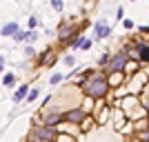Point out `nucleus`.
I'll use <instances>...</instances> for the list:
<instances>
[{
    "mask_svg": "<svg viewBox=\"0 0 149 142\" xmlns=\"http://www.w3.org/2000/svg\"><path fill=\"white\" fill-rule=\"evenodd\" d=\"M82 91H85V96H89V98L93 100H98V98H105L107 91H109V87H107V80H105V76H91L87 82H82Z\"/></svg>",
    "mask_w": 149,
    "mask_h": 142,
    "instance_id": "1",
    "label": "nucleus"
},
{
    "mask_svg": "<svg viewBox=\"0 0 149 142\" xmlns=\"http://www.w3.org/2000/svg\"><path fill=\"white\" fill-rule=\"evenodd\" d=\"M129 60V58L125 56V51H120V53H116L113 58H109V62H107V73H111V71H123L125 62Z\"/></svg>",
    "mask_w": 149,
    "mask_h": 142,
    "instance_id": "2",
    "label": "nucleus"
},
{
    "mask_svg": "<svg viewBox=\"0 0 149 142\" xmlns=\"http://www.w3.org/2000/svg\"><path fill=\"white\" fill-rule=\"evenodd\" d=\"M56 133H58L56 127H49V124H45V127H36L31 136H36V138H42V140L54 142V140H56Z\"/></svg>",
    "mask_w": 149,
    "mask_h": 142,
    "instance_id": "3",
    "label": "nucleus"
},
{
    "mask_svg": "<svg viewBox=\"0 0 149 142\" xmlns=\"http://www.w3.org/2000/svg\"><path fill=\"white\" fill-rule=\"evenodd\" d=\"M85 116H87V113L82 111V109H74V111L62 113V120H65V122H69V124H80Z\"/></svg>",
    "mask_w": 149,
    "mask_h": 142,
    "instance_id": "4",
    "label": "nucleus"
},
{
    "mask_svg": "<svg viewBox=\"0 0 149 142\" xmlns=\"http://www.w3.org/2000/svg\"><path fill=\"white\" fill-rule=\"evenodd\" d=\"M69 38H71V27H69L67 20H62L60 27H58V40L60 42H69Z\"/></svg>",
    "mask_w": 149,
    "mask_h": 142,
    "instance_id": "5",
    "label": "nucleus"
},
{
    "mask_svg": "<svg viewBox=\"0 0 149 142\" xmlns=\"http://www.w3.org/2000/svg\"><path fill=\"white\" fill-rule=\"evenodd\" d=\"M105 80H107V87H109V89H113V87H120V85H123L125 76H123V71H111V73H109V78H105Z\"/></svg>",
    "mask_w": 149,
    "mask_h": 142,
    "instance_id": "6",
    "label": "nucleus"
},
{
    "mask_svg": "<svg viewBox=\"0 0 149 142\" xmlns=\"http://www.w3.org/2000/svg\"><path fill=\"white\" fill-rule=\"evenodd\" d=\"M13 38L18 40V42H22V40H27V42H36L38 40V33H36V29H31V31H25V33H13Z\"/></svg>",
    "mask_w": 149,
    "mask_h": 142,
    "instance_id": "7",
    "label": "nucleus"
},
{
    "mask_svg": "<svg viewBox=\"0 0 149 142\" xmlns=\"http://www.w3.org/2000/svg\"><path fill=\"white\" fill-rule=\"evenodd\" d=\"M109 33H111V27H109V25H105L102 20L96 22V38H98V40H105Z\"/></svg>",
    "mask_w": 149,
    "mask_h": 142,
    "instance_id": "8",
    "label": "nucleus"
},
{
    "mask_svg": "<svg viewBox=\"0 0 149 142\" xmlns=\"http://www.w3.org/2000/svg\"><path fill=\"white\" fill-rule=\"evenodd\" d=\"M18 31V22H9V25L2 27V31H0V36H5V38H11L13 33Z\"/></svg>",
    "mask_w": 149,
    "mask_h": 142,
    "instance_id": "9",
    "label": "nucleus"
},
{
    "mask_svg": "<svg viewBox=\"0 0 149 142\" xmlns=\"http://www.w3.org/2000/svg\"><path fill=\"white\" fill-rule=\"evenodd\" d=\"M27 91H29V85L18 87V89H16V93H13V102H22V100H25V96H27Z\"/></svg>",
    "mask_w": 149,
    "mask_h": 142,
    "instance_id": "10",
    "label": "nucleus"
},
{
    "mask_svg": "<svg viewBox=\"0 0 149 142\" xmlns=\"http://www.w3.org/2000/svg\"><path fill=\"white\" fill-rule=\"evenodd\" d=\"M40 62H42V64H47V67H51V64L56 62V53H54L51 49H47V51H45V56L40 58Z\"/></svg>",
    "mask_w": 149,
    "mask_h": 142,
    "instance_id": "11",
    "label": "nucleus"
},
{
    "mask_svg": "<svg viewBox=\"0 0 149 142\" xmlns=\"http://www.w3.org/2000/svg\"><path fill=\"white\" fill-rule=\"evenodd\" d=\"M60 120H62V116H58V113H51V116L45 118V124H49V127H56Z\"/></svg>",
    "mask_w": 149,
    "mask_h": 142,
    "instance_id": "12",
    "label": "nucleus"
},
{
    "mask_svg": "<svg viewBox=\"0 0 149 142\" xmlns=\"http://www.w3.org/2000/svg\"><path fill=\"white\" fill-rule=\"evenodd\" d=\"M93 124H96V120H93V118H87V116H85V118H82V122H80V129H82V131H89Z\"/></svg>",
    "mask_w": 149,
    "mask_h": 142,
    "instance_id": "13",
    "label": "nucleus"
},
{
    "mask_svg": "<svg viewBox=\"0 0 149 142\" xmlns=\"http://www.w3.org/2000/svg\"><path fill=\"white\" fill-rule=\"evenodd\" d=\"M54 142H76V138L69 136V133H56V140Z\"/></svg>",
    "mask_w": 149,
    "mask_h": 142,
    "instance_id": "14",
    "label": "nucleus"
},
{
    "mask_svg": "<svg viewBox=\"0 0 149 142\" xmlns=\"http://www.w3.org/2000/svg\"><path fill=\"white\" fill-rule=\"evenodd\" d=\"M80 109H82V111H85V113L93 111V98H89V96H87V98H85V105H82Z\"/></svg>",
    "mask_w": 149,
    "mask_h": 142,
    "instance_id": "15",
    "label": "nucleus"
},
{
    "mask_svg": "<svg viewBox=\"0 0 149 142\" xmlns=\"http://www.w3.org/2000/svg\"><path fill=\"white\" fill-rule=\"evenodd\" d=\"M13 82H16V73H5L2 85H5V87H13Z\"/></svg>",
    "mask_w": 149,
    "mask_h": 142,
    "instance_id": "16",
    "label": "nucleus"
},
{
    "mask_svg": "<svg viewBox=\"0 0 149 142\" xmlns=\"http://www.w3.org/2000/svg\"><path fill=\"white\" fill-rule=\"evenodd\" d=\"M38 96H40V91H38V89H29L25 98H27V102H33V100H36Z\"/></svg>",
    "mask_w": 149,
    "mask_h": 142,
    "instance_id": "17",
    "label": "nucleus"
},
{
    "mask_svg": "<svg viewBox=\"0 0 149 142\" xmlns=\"http://www.w3.org/2000/svg\"><path fill=\"white\" fill-rule=\"evenodd\" d=\"M51 7H54L56 11H62V0H51Z\"/></svg>",
    "mask_w": 149,
    "mask_h": 142,
    "instance_id": "18",
    "label": "nucleus"
},
{
    "mask_svg": "<svg viewBox=\"0 0 149 142\" xmlns=\"http://www.w3.org/2000/svg\"><path fill=\"white\" fill-rule=\"evenodd\" d=\"M89 47H91V40H85V38H82V40H80V49H85V51H87Z\"/></svg>",
    "mask_w": 149,
    "mask_h": 142,
    "instance_id": "19",
    "label": "nucleus"
},
{
    "mask_svg": "<svg viewBox=\"0 0 149 142\" xmlns=\"http://www.w3.org/2000/svg\"><path fill=\"white\" fill-rule=\"evenodd\" d=\"M65 64H67V67H74V64H76L74 56H65Z\"/></svg>",
    "mask_w": 149,
    "mask_h": 142,
    "instance_id": "20",
    "label": "nucleus"
},
{
    "mask_svg": "<svg viewBox=\"0 0 149 142\" xmlns=\"http://www.w3.org/2000/svg\"><path fill=\"white\" fill-rule=\"evenodd\" d=\"M36 27H38V18H36V16H31V18H29V29H36Z\"/></svg>",
    "mask_w": 149,
    "mask_h": 142,
    "instance_id": "21",
    "label": "nucleus"
},
{
    "mask_svg": "<svg viewBox=\"0 0 149 142\" xmlns=\"http://www.w3.org/2000/svg\"><path fill=\"white\" fill-rule=\"evenodd\" d=\"M107 62H109V53H102L100 60H98V64H107Z\"/></svg>",
    "mask_w": 149,
    "mask_h": 142,
    "instance_id": "22",
    "label": "nucleus"
},
{
    "mask_svg": "<svg viewBox=\"0 0 149 142\" xmlns=\"http://www.w3.org/2000/svg\"><path fill=\"white\" fill-rule=\"evenodd\" d=\"M62 80V76L60 73H56V76H51V85H58V82Z\"/></svg>",
    "mask_w": 149,
    "mask_h": 142,
    "instance_id": "23",
    "label": "nucleus"
},
{
    "mask_svg": "<svg viewBox=\"0 0 149 142\" xmlns=\"http://www.w3.org/2000/svg\"><path fill=\"white\" fill-rule=\"evenodd\" d=\"M107 116H109V111H107V109H102V113H100V118H98V122H105Z\"/></svg>",
    "mask_w": 149,
    "mask_h": 142,
    "instance_id": "24",
    "label": "nucleus"
},
{
    "mask_svg": "<svg viewBox=\"0 0 149 142\" xmlns=\"http://www.w3.org/2000/svg\"><path fill=\"white\" fill-rule=\"evenodd\" d=\"M25 56H27V58L36 56V51H33V47H27V49H25Z\"/></svg>",
    "mask_w": 149,
    "mask_h": 142,
    "instance_id": "25",
    "label": "nucleus"
},
{
    "mask_svg": "<svg viewBox=\"0 0 149 142\" xmlns=\"http://www.w3.org/2000/svg\"><path fill=\"white\" fill-rule=\"evenodd\" d=\"M5 71V56H0V73Z\"/></svg>",
    "mask_w": 149,
    "mask_h": 142,
    "instance_id": "26",
    "label": "nucleus"
},
{
    "mask_svg": "<svg viewBox=\"0 0 149 142\" xmlns=\"http://www.w3.org/2000/svg\"><path fill=\"white\" fill-rule=\"evenodd\" d=\"M29 142H49V140H42V138H36V136H31Z\"/></svg>",
    "mask_w": 149,
    "mask_h": 142,
    "instance_id": "27",
    "label": "nucleus"
},
{
    "mask_svg": "<svg viewBox=\"0 0 149 142\" xmlns=\"http://www.w3.org/2000/svg\"><path fill=\"white\" fill-rule=\"evenodd\" d=\"M123 18H125V9L120 7V9H118V20H123Z\"/></svg>",
    "mask_w": 149,
    "mask_h": 142,
    "instance_id": "28",
    "label": "nucleus"
}]
</instances>
